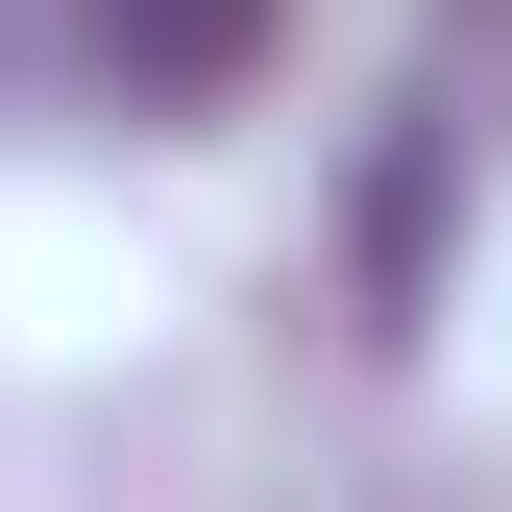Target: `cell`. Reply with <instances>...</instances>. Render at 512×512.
I'll return each mask as SVG.
<instances>
[{
    "instance_id": "6da1fadb",
    "label": "cell",
    "mask_w": 512,
    "mask_h": 512,
    "mask_svg": "<svg viewBox=\"0 0 512 512\" xmlns=\"http://www.w3.org/2000/svg\"><path fill=\"white\" fill-rule=\"evenodd\" d=\"M74 74L147 98V122H196V98L269 74V0H74Z\"/></svg>"
}]
</instances>
